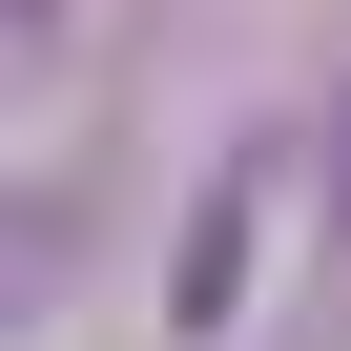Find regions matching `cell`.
Here are the masks:
<instances>
[{
    "instance_id": "2",
    "label": "cell",
    "mask_w": 351,
    "mask_h": 351,
    "mask_svg": "<svg viewBox=\"0 0 351 351\" xmlns=\"http://www.w3.org/2000/svg\"><path fill=\"white\" fill-rule=\"evenodd\" d=\"M330 186H351V104H330Z\"/></svg>"
},
{
    "instance_id": "1",
    "label": "cell",
    "mask_w": 351,
    "mask_h": 351,
    "mask_svg": "<svg viewBox=\"0 0 351 351\" xmlns=\"http://www.w3.org/2000/svg\"><path fill=\"white\" fill-rule=\"evenodd\" d=\"M228 310H248V165L207 186V228H186V269H165V330H186V351H207Z\"/></svg>"
}]
</instances>
